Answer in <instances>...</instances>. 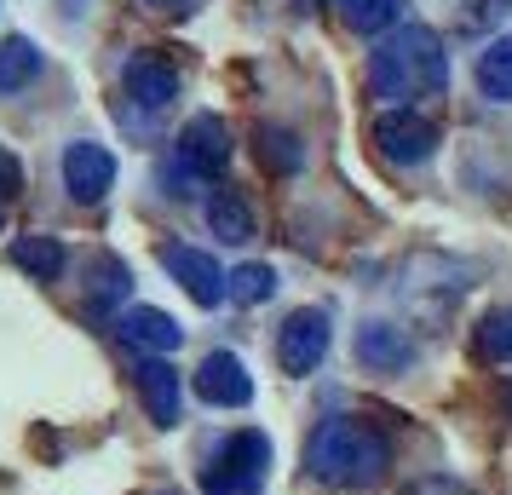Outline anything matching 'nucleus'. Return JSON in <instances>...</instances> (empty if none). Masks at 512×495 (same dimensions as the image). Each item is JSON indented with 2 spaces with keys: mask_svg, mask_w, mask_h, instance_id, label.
I'll return each instance as SVG.
<instances>
[{
  "mask_svg": "<svg viewBox=\"0 0 512 495\" xmlns=\"http://www.w3.org/2000/svg\"><path fill=\"white\" fill-rule=\"evenodd\" d=\"M369 93L374 98H438L443 93V47L426 24L392 29L369 52Z\"/></svg>",
  "mask_w": 512,
  "mask_h": 495,
  "instance_id": "1",
  "label": "nucleus"
},
{
  "mask_svg": "<svg viewBox=\"0 0 512 495\" xmlns=\"http://www.w3.org/2000/svg\"><path fill=\"white\" fill-rule=\"evenodd\" d=\"M392 467V444L363 421H328L305 444V472L323 484H374Z\"/></svg>",
  "mask_w": 512,
  "mask_h": 495,
  "instance_id": "2",
  "label": "nucleus"
},
{
  "mask_svg": "<svg viewBox=\"0 0 512 495\" xmlns=\"http://www.w3.org/2000/svg\"><path fill=\"white\" fill-rule=\"evenodd\" d=\"M271 472V438L265 432H236L225 449H213V461L202 467V490L208 495H254Z\"/></svg>",
  "mask_w": 512,
  "mask_h": 495,
  "instance_id": "3",
  "label": "nucleus"
},
{
  "mask_svg": "<svg viewBox=\"0 0 512 495\" xmlns=\"http://www.w3.org/2000/svg\"><path fill=\"white\" fill-rule=\"evenodd\" d=\"M374 144H380V156L397 167H420L432 162V150H438V127L415 110H386V116L374 121Z\"/></svg>",
  "mask_w": 512,
  "mask_h": 495,
  "instance_id": "4",
  "label": "nucleus"
},
{
  "mask_svg": "<svg viewBox=\"0 0 512 495\" xmlns=\"http://www.w3.org/2000/svg\"><path fill=\"white\" fill-rule=\"evenodd\" d=\"M328 352V317L317 306H305L294 311L288 323H282L277 334V363H282V375H311L317 363H323Z\"/></svg>",
  "mask_w": 512,
  "mask_h": 495,
  "instance_id": "5",
  "label": "nucleus"
},
{
  "mask_svg": "<svg viewBox=\"0 0 512 495\" xmlns=\"http://www.w3.org/2000/svg\"><path fill=\"white\" fill-rule=\"evenodd\" d=\"M110 185H116V156L98 139H75L64 150V190H70L75 202H104Z\"/></svg>",
  "mask_w": 512,
  "mask_h": 495,
  "instance_id": "6",
  "label": "nucleus"
},
{
  "mask_svg": "<svg viewBox=\"0 0 512 495\" xmlns=\"http://www.w3.org/2000/svg\"><path fill=\"white\" fill-rule=\"evenodd\" d=\"M196 398L213 403V409H242V403L254 398V380L242 369V357H231V352L202 357V369H196Z\"/></svg>",
  "mask_w": 512,
  "mask_h": 495,
  "instance_id": "7",
  "label": "nucleus"
},
{
  "mask_svg": "<svg viewBox=\"0 0 512 495\" xmlns=\"http://www.w3.org/2000/svg\"><path fill=\"white\" fill-rule=\"evenodd\" d=\"M162 265L173 271V283L185 288L196 306H219L225 300V277H219V265L202 248H162Z\"/></svg>",
  "mask_w": 512,
  "mask_h": 495,
  "instance_id": "8",
  "label": "nucleus"
},
{
  "mask_svg": "<svg viewBox=\"0 0 512 495\" xmlns=\"http://www.w3.org/2000/svg\"><path fill=\"white\" fill-rule=\"evenodd\" d=\"M139 392L144 409L156 426H179V409H185V386H179V369L167 357H144L139 363Z\"/></svg>",
  "mask_w": 512,
  "mask_h": 495,
  "instance_id": "9",
  "label": "nucleus"
},
{
  "mask_svg": "<svg viewBox=\"0 0 512 495\" xmlns=\"http://www.w3.org/2000/svg\"><path fill=\"white\" fill-rule=\"evenodd\" d=\"M179 156H185L190 167H202L208 179H219L225 162H231V127L219 116H196L185 127V139H179Z\"/></svg>",
  "mask_w": 512,
  "mask_h": 495,
  "instance_id": "10",
  "label": "nucleus"
},
{
  "mask_svg": "<svg viewBox=\"0 0 512 495\" xmlns=\"http://www.w3.org/2000/svg\"><path fill=\"white\" fill-rule=\"evenodd\" d=\"M121 340L127 346H144V352H179L185 329L156 306H133V311H121Z\"/></svg>",
  "mask_w": 512,
  "mask_h": 495,
  "instance_id": "11",
  "label": "nucleus"
},
{
  "mask_svg": "<svg viewBox=\"0 0 512 495\" xmlns=\"http://www.w3.org/2000/svg\"><path fill=\"white\" fill-rule=\"evenodd\" d=\"M357 357H363L369 369H380V375H392V369H409L415 346H409V334L392 329V323H363V329H357Z\"/></svg>",
  "mask_w": 512,
  "mask_h": 495,
  "instance_id": "12",
  "label": "nucleus"
},
{
  "mask_svg": "<svg viewBox=\"0 0 512 495\" xmlns=\"http://www.w3.org/2000/svg\"><path fill=\"white\" fill-rule=\"evenodd\" d=\"M127 98L144 104V110H167L179 98V75L167 70L162 58H133L127 64Z\"/></svg>",
  "mask_w": 512,
  "mask_h": 495,
  "instance_id": "13",
  "label": "nucleus"
},
{
  "mask_svg": "<svg viewBox=\"0 0 512 495\" xmlns=\"http://www.w3.org/2000/svg\"><path fill=\"white\" fill-rule=\"evenodd\" d=\"M12 265L29 271L35 283H52V277L64 271V242H58V236H18V242H12Z\"/></svg>",
  "mask_w": 512,
  "mask_h": 495,
  "instance_id": "14",
  "label": "nucleus"
},
{
  "mask_svg": "<svg viewBox=\"0 0 512 495\" xmlns=\"http://www.w3.org/2000/svg\"><path fill=\"white\" fill-rule=\"evenodd\" d=\"M478 93L495 98V104H512V35L478 52Z\"/></svg>",
  "mask_w": 512,
  "mask_h": 495,
  "instance_id": "15",
  "label": "nucleus"
},
{
  "mask_svg": "<svg viewBox=\"0 0 512 495\" xmlns=\"http://www.w3.org/2000/svg\"><path fill=\"white\" fill-rule=\"evenodd\" d=\"M35 75H41V47L35 41H24V35L0 41V93H24Z\"/></svg>",
  "mask_w": 512,
  "mask_h": 495,
  "instance_id": "16",
  "label": "nucleus"
},
{
  "mask_svg": "<svg viewBox=\"0 0 512 495\" xmlns=\"http://www.w3.org/2000/svg\"><path fill=\"white\" fill-rule=\"evenodd\" d=\"M208 225H213V236H225V242H254V213H248V202L236 196V190H219L208 202Z\"/></svg>",
  "mask_w": 512,
  "mask_h": 495,
  "instance_id": "17",
  "label": "nucleus"
},
{
  "mask_svg": "<svg viewBox=\"0 0 512 495\" xmlns=\"http://www.w3.org/2000/svg\"><path fill=\"white\" fill-rule=\"evenodd\" d=\"M271 294H277V271L271 265H236L225 277V300H236V306H259Z\"/></svg>",
  "mask_w": 512,
  "mask_h": 495,
  "instance_id": "18",
  "label": "nucleus"
},
{
  "mask_svg": "<svg viewBox=\"0 0 512 495\" xmlns=\"http://www.w3.org/2000/svg\"><path fill=\"white\" fill-rule=\"evenodd\" d=\"M127 283H133V271H127L121 260H98L93 265V294H87V306L110 311L116 300H127Z\"/></svg>",
  "mask_w": 512,
  "mask_h": 495,
  "instance_id": "19",
  "label": "nucleus"
},
{
  "mask_svg": "<svg viewBox=\"0 0 512 495\" xmlns=\"http://www.w3.org/2000/svg\"><path fill=\"white\" fill-rule=\"evenodd\" d=\"M478 357L484 363H512V311H489L478 323Z\"/></svg>",
  "mask_w": 512,
  "mask_h": 495,
  "instance_id": "20",
  "label": "nucleus"
},
{
  "mask_svg": "<svg viewBox=\"0 0 512 495\" xmlns=\"http://www.w3.org/2000/svg\"><path fill=\"white\" fill-rule=\"evenodd\" d=\"M340 6H346V24L357 35H380L397 24V0H340Z\"/></svg>",
  "mask_w": 512,
  "mask_h": 495,
  "instance_id": "21",
  "label": "nucleus"
},
{
  "mask_svg": "<svg viewBox=\"0 0 512 495\" xmlns=\"http://www.w3.org/2000/svg\"><path fill=\"white\" fill-rule=\"evenodd\" d=\"M259 156H265V167H277V173H294V167L305 162L300 139L282 133V127H259Z\"/></svg>",
  "mask_w": 512,
  "mask_h": 495,
  "instance_id": "22",
  "label": "nucleus"
},
{
  "mask_svg": "<svg viewBox=\"0 0 512 495\" xmlns=\"http://www.w3.org/2000/svg\"><path fill=\"white\" fill-rule=\"evenodd\" d=\"M162 185H167V196H202L213 179L202 173V167H190L185 156H173V162L162 167Z\"/></svg>",
  "mask_w": 512,
  "mask_h": 495,
  "instance_id": "23",
  "label": "nucleus"
},
{
  "mask_svg": "<svg viewBox=\"0 0 512 495\" xmlns=\"http://www.w3.org/2000/svg\"><path fill=\"white\" fill-rule=\"evenodd\" d=\"M18 190H24V167H18L12 150H0V202H12Z\"/></svg>",
  "mask_w": 512,
  "mask_h": 495,
  "instance_id": "24",
  "label": "nucleus"
},
{
  "mask_svg": "<svg viewBox=\"0 0 512 495\" xmlns=\"http://www.w3.org/2000/svg\"><path fill=\"white\" fill-rule=\"evenodd\" d=\"M403 495H472V484H461V478H420Z\"/></svg>",
  "mask_w": 512,
  "mask_h": 495,
  "instance_id": "25",
  "label": "nucleus"
},
{
  "mask_svg": "<svg viewBox=\"0 0 512 495\" xmlns=\"http://www.w3.org/2000/svg\"><path fill=\"white\" fill-rule=\"evenodd\" d=\"M150 6H167V12H179V6H190V0H150Z\"/></svg>",
  "mask_w": 512,
  "mask_h": 495,
  "instance_id": "26",
  "label": "nucleus"
},
{
  "mask_svg": "<svg viewBox=\"0 0 512 495\" xmlns=\"http://www.w3.org/2000/svg\"><path fill=\"white\" fill-rule=\"evenodd\" d=\"M501 403H507V415H512V380H507V386H501Z\"/></svg>",
  "mask_w": 512,
  "mask_h": 495,
  "instance_id": "27",
  "label": "nucleus"
},
{
  "mask_svg": "<svg viewBox=\"0 0 512 495\" xmlns=\"http://www.w3.org/2000/svg\"><path fill=\"white\" fill-rule=\"evenodd\" d=\"M300 6H323V0H300Z\"/></svg>",
  "mask_w": 512,
  "mask_h": 495,
  "instance_id": "28",
  "label": "nucleus"
}]
</instances>
